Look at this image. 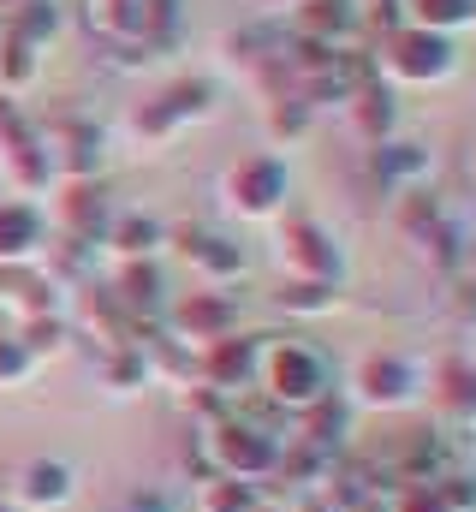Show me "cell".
<instances>
[{"mask_svg":"<svg viewBox=\"0 0 476 512\" xmlns=\"http://www.w3.org/2000/svg\"><path fill=\"white\" fill-rule=\"evenodd\" d=\"M256 393L274 399L286 417H298L304 405L328 399L334 393V370L316 346L304 340H262V358H256Z\"/></svg>","mask_w":476,"mask_h":512,"instance_id":"1","label":"cell"},{"mask_svg":"<svg viewBox=\"0 0 476 512\" xmlns=\"http://www.w3.org/2000/svg\"><path fill=\"white\" fill-rule=\"evenodd\" d=\"M197 447H203V465L215 471V477H238V483H268L274 477V465H280V435H268V429H256V423H244V417H227V423H215L209 435H197Z\"/></svg>","mask_w":476,"mask_h":512,"instance_id":"2","label":"cell"},{"mask_svg":"<svg viewBox=\"0 0 476 512\" xmlns=\"http://www.w3.org/2000/svg\"><path fill=\"white\" fill-rule=\"evenodd\" d=\"M417 399H423V370L399 352H369L352 370V405H363V411L393 417V411H411Z\"/></svg>","mask_w":476,"mask_h":512,"instance_id":"3","label":"cell"},{"mask_svg":"<svg viewBox=\"0 0 476 512\" xmlns=\"http://www.w3.org/2000/svg\"><path fill=\"white\" fill-rule=\"evenodd\" d=\"M161 328H167V340H179V346H197V352H203V346H215V340L238 334V304H233V292L197 286V292H185V298H167Z\"/></svg>","mask_w":476,"mask_h":512,"instance_id":"4","label":"cell"},{"mask_svg":"<svg viewBox=\"0 0 476 512\" xmlns=\"http://www.w3.org/2000/svg\"><path fill=\"white\" fill-rule=\"evenodd\" d=\"M280 274L286 280H328V286H340V274H346V251L334 245V233L322 227V221H310V215H292L286 227H280Z\"/></svg>","mask_w":476,"mask_h":512,"instance_id":"5","label":"cell"},{"mask_svg":"<svg viewBox=\"0 0 476 512\" xmlns=\"http://www.w3.org/2000/svg\"><path fill=\"white\" fill-rule=\"evenodd\" d=\"M221 191H227V209H233L238 221H274V215L286 209L292 179H286V167H280L274 155H250V161L227 167Z\"/></svg>","mask_w":476,"mask_h":512,"instance_id":"6","label":"cell"},{"mask_svg":"<svg viewBox=\"0 0 476 512\" xmlns=\"http://www.w3.org/2000/svg\"><path fill=\"white\" fill-rule=\"evenodd\" d=\"M381 72L399 78V84H441V78L453 72V42L435 36V30L399 24V30L381 42Z\"/></svg>","mask_w":476,"mask_h":512,"instance_id":"7","label":"cell"},{"mask_svg":"<svg viewBox=\"0 0 476 512\" xmlns=\"http://www.w3.org/2000/svg\"><path fill=\"white\" fill-rule=\"evenodd\" d=\"M54 227H60L66 245H84V251L102 245L108 227H114V203H108V191H102L96 179H66L60 197H54Z\"/></svg>","mask_w":476,"mask_h":512,"instance_id":"8","label":"cell"},{"mask_svg":"<svg viewBox=\"0 0 476 512\" xmlns=\"http://www.w3.org/2000/svg\"><path fill=\"white\" fill-rule=\"evenodd\" d=\"M167 245H179L185 268L197 274V286L227 292V286H238V274H244V245H238V239H227V233H209V227H179V233H167Z\"/></svg>","mask_w":476,"mask_h":512,"instance_id":"9","label":"cell"},{"mask_svg":"<svg viewBox=\"0 0 476 512\" xmlns=\"http://www.w3.org/2000/svg\"><path fill=\"white\" fill-rule=\"evenodd\" d=\"M256 358H262V340L256 334H227V340H215V346L197 352V382L238 399V393L256 387Z\"/></svg>","mask_w":476,"mask_h":512,"instance_id":"10","label":"cell"},{"mask_svg":"<svg viewBox=\"0 0 476 512\" xmlns=\"http://www.w3.org/2000/svg\"><path fill=\"white\" fill-rule=\"evenodd\" d=\"M209 108H215V90L209 84H173L155 102H143L131 114V126H137V137H149V143H167V137H179V131L191 126V120H203Z\"/></svg>","mask_w":476,"mask_h":512,"instance_id":"11","label":"cell"},{"mask_svg":"<svg viewBox=\"0 0 476 512\" xmlns=\"http://www.w3.org/2000/svg\"><path fill=\"white\" fill-rule=\"evenodd\" d=\"M423 393L435 405V429H476V364L441 358L435 376H423Z\"/></svg>","mask_w":476,"mask_h":512,"instance_id":"12","label":"cell"},{"mask_svg":"<svg viewBox=\"0 0 476 512\" xmlns=\"http://www.w3.org/2000/svg\"><path fill=\"white\" fill-rule=\"evenodd\" d=\"M72 495H78V471L66 459H30L18 471V483H12V507L18 512H60L72 507Z\"/></svg>","mask_w":476,"mask_h":512,"instance_id":"13","label":"cell"},{"mask_svg":"<svg viewBox=\"0 0 476 512\" xmlns=\"http://www.w3.org/2000/svg\"><path fill=\"white\" fill-rule=\"evenodd\" d=\"M352 417H357L352 399L328 393V399H316V405H304V411L292 417V423H298V435H286V441H304V447H316V453L340 459V453L352 447Z\"/></svg>","mask_w":476,"mask_h":512,"instance_id":"14","label":"cell"},{"mask_svg":"<svg viewBox=\"0 0 476 512\" xmlns=\"http://www.w3.org/2000/svg\"><path fill=\"white\" fill-rule=\"evenodd\" d=\"M54 274H42V268H30V262H18V268H0V322L12 316V328L18 322H30V316H54Z\"/></svg>","mask_w":476,"mask_h":512,"instance_id":"15","label":"cell"},{"mask_svg":"<svg viewBox=\"0 0 476 512\" xmlns=\"http://www.w3.org/2000/svg\"><path fill=\"white\" fill-rule=\"evenodd\" d=\"M48 227H42V209L24 203V197H0V268H18L42 251Z\"/></svg>","mask_w":476,"mask_h":512,"instance_id":"16","label":"cell"},{"mask_svg":"<svg viewBox=\"0 0 476 512\" xmlns=\"http://www.w3.org/2000/svg\"><path fill=\"white\" fill-rule=\"evenodd\" d=\"M352 24H357L352 0H298V12H292V30L304 42H322V48H334L340 36H352Z\"/></svg>","mask_w":476,"mask_h":512,"instance_id":"17","label":"cell"},{"mask_svg":"<svg viewBox=\"0 0 476 512\" xmlns=\"http://www.w3.org/2000/svg\"><path fill=\"white\" fill-rule=\"evenodd\" d=\"M102 245H108L119 262H155V256L167 251V227L149 221V215H114V227H108Z\"/></svg>","mask_w":476,"mask_h":512,"instance_id":"18","label":"cell"},{"mask_svg":"<svg viewBox=\"0 0 476 512\" xmlns=\"http://www.w3.org/2000/svg\"><path fill=\"white\" fill-rule=\"evenodd\" d=\"M369 149H375V155H369L375 179H381V185H399V191H405L411 179H423V167H429V155H423L417 143H393V137H387V143H369Z\"/></svg>","mask_w":476,"mask_h":512,"instance_id":"19","label":"cell"},{"mask_svg":"<svg viewBox=\"0 0 476 512\" xmlns=\"http://www.w3.org/2000/svg\"><path fill=\"white\" fill-rule=\"evenodd\" d=\"M268 501L262 483H238V477H203L197 483V512H256Z\"/></svg>","mask_w":476,"mask_h":512,"instance_id":"20","label":"cell"},{"mask_svg":"<svg viewBox=\"0 0 476 512\" xmlns=\"http://www.w3.org/2000/svg\"><path fill=\"white\" fill-rule=\"evenodd\" d=\"M274 304L292 310V316H328L340 304V286H328V280H280Z\"/></svg>","mask_w":476,"mask_h":512,"instance_id":"21","label":"cell"},{"mask_svg":"<svg viewBox=\"0 0 476 512\" xmlns=\"http://www.w3.org/2000/svg\"><path fill=\"white\" fill-rule=\"evenodd\" d=\"M12 340L42 364V358H60V352H66L72 328H66V322H60V310H54V316H30V322H18V328H12Z\"/></svg>","mask_w":476,"mask_h":512,"instance_id":"22","label":"cell"},{"mask_svg":"<svg viewBox=\"0 0 476 512\" xmlns=\"http://www.w3.org/2000/svg\"><path fill=\"white\" fill-rule=\"evenodd\" d=\"M352 120H357V131H363L369 143H387V131H393V96L375 90V84L352 90Z\"/></svg>","mask_w":476,"mask_h":512,"instance_id":"23","label":"cell"},{"mask_svg":"<svg viewBox=\"0 0 476 512\" xmlns=\"http://www.w3.org/2000/svg\"><path fill=\"white\" fill-rule=\"evenodd\" d=\"M179 411L191 417V435H209L215 423H227V417H233V399L197 382V387H185V393H179Z\"/></svg>","mask_w":476,"mask_h":512,"instance_id":"24","label":"cell"},{"mask_svg":"<svg viewBox=\"0 0 476 512\" xmlns=\"http://www.w3.org/2000/svg\"><path fill=\"white\" fill-rule=\"evenodd\" d=\"M411 24L447 36L459 24H476V0H411Z\"/></svg>","mask_w":476,"mask_h":512,"instance_id":"25","label":"cell"},{"mask_svg":"<svg viewBox=\"0 0 476 512\" xmlns=\"http://www.w3.org/2000/svg\"><path fill=\"white\" fill-rule=\"evenodd\" d=\"M429 495L447 512H476V471L471 465H447V471L429 483Z\"/></svg>","mask_w":476,"mask_h":512,"instance_id":"26","label":"cell"},{"mask_svg":"<svg viewBox=\"0 0 476 512\" xmlns=\"http://www.w3.org/2000/svg\"><path fill=\"white\" fill-rule=\"evenodd\" d=\"M102 382H108V393H137V387L149 382V358L143 352H108L102 358Z\"/></svg>","mask_w":476,"mask_h":512,"instance_id":"27","label":"cell"},{"mask_svg":"<svg viewBox=\"0 0 476 512\" xmlns=\"http://www.w3.org/2000/svg\"><path fill=\"white\" fill-rule=\"evenodd\" d=\"M36 376V358L12 340V328H0V387H24Z\"/></svg>","mask_w":476,"mask_h":512,"instance_id":"28","label":"cell"},{"mask_svg":"<svg viewBox=\"0 0 476 512\" xmlns=\"http://www.w3.org/2000/svg\"><path fill=\"white\" fill-rule=\"evenodd\" d=\"M119 512H179V501H173L167 489H131V495L119 501Z\"/></svg>","mask_w":476,"mask_h":512,"instance_id":"29","label":"cell"},{"mask_svg":"<svg viewBox=\"0 0 476 512\" xmlns=\"http://www.w3.org/2000/svg\"><path fill=\"white\" fill-rule=\"evenodd\" d=\"M387 512H447V507H441L429 489H405V495H393V501H387Z\"/></svg>","mask_w":476,"mask_h":512,"instance_id":"30","label":"cell"},{"mask_svg":"<svg viewBox=\"0 0 476 512\" xmlns=\"http://www.w3.org/2000/svg\"><path fill=\"white\" fill-rule=\"evenodd\" d=\"M292 512H334V507H328V501H316V495H310V501H298V507H292Z\"/></svg>","mask_w":476,"mask_h":512,"instance_id":"31","label":"cell"},{"mask_svg":"<svg viewBox=\"0 0 476 512\" xmlns=\"http://www.w3.org/2000/svg\"><path fill=\"white\" fill-rule=\"evenodd\" d=\"M256 512H292V507H274V501H262V507H256Z\"/></svg>","mask_w":476,"mask_h":512,"instance_id":"32","label":"cell"},{"mask_svg":"<svg viewBox=\"0 0 476 512\" xmlns=\"http://www.w3.org/2000/svg\"><path fill=\"white\" fill-rule=\"evenodd\" d=\"M268 6H298V0H268Z\"/></svg>","mask_w":476,"mask_h":512,"instance_id":"33","label":"cell"},{"mask_svg":"<svg viewBox=\"0 0 476 512\" xmlns=\"http://www.w3.org/2000/svg\"><path fill=\"white\" fill-rule=\"evenodd\" d=\"M471 179H476V143H471Z\"/></svg>","mask_w":476,"mask_h":512,"instance_id":"34","label":"cell"},{"mask_svg":"<svg viewBox=\"0 0 476 512\" xmlns=\"http://www.w3.org/2000/svg\"><path fill=\"white\" fill-rule=\"evenodd\" d=\"M369 6H393V0H369Z\"/></svg>","mask_w":476,"mask_h":512,"instance_id":"35","label":"cell"},{"mask_svg":"<svg viewBox=\"0 0 476 512\" xmlns=\"http://www.w3.org/2000/svg\"><path fill=\"white\" fill-rule=\"evenodd\" d=\"M0 512H18V507H6V501H0Z\"/></svg>","mask_w":476,"mask_h":512,"instance_id":"36","label":"cell"},{"mask_svg":"<svg viewBox=\"0 0 476 512\" xmlns=\"http://www.w3.org/2000/svg\"><path fill=\"white\" fill-rule=\"evenodd\" d=\"M6 6H24V0H6Z\"/></svg>","mask_w":476,"mask_h":512,"instance_id":"37","label":"cell"}]
</instances>
